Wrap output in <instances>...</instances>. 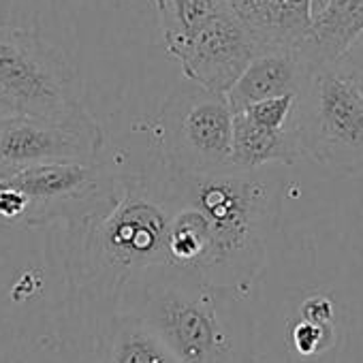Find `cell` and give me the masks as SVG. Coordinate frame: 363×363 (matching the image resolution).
Masks as SVG:
<instances>
[{
	"mask_svg": "<svg viewBox=\"0 0 363 363\" xmlns=\"http://www.w3.org/2000/svg\"><path fill=\"white\" fill-rule=\"evenodd\" d=\"M261 50L299 48L312 24V0H227Z\"/></svg>",
	"mask_w": 363,
	"mask_h": 363,
	"instance_id": "30bf717a",
	"label": "cell"
},
{
	"mask_svg": "<svg viewBox=\"0 0 363 363\" xmlns=\"http://www.w3.org/2000/svg\"><path fill=\"white\" fill-rule=\"evenodd\" d=\"M173 203L160 173H124L118 197L105 212L84 218L88 248L116 269H133L169 261L167 233Z\"/></svg>",
	"mask_w": 363,
	"mask_h": 363,
	"instance_id": "7a4b0ae2",
	"label": "cell"
},
{
	"mask_svg": "<svg viewBox=\"0 0 363 363\" xmlns=\"http://www.w3.org/2000/svg\"><path fill=\"white\" fill-rule=\"evenodd\" d=\"M67 54L33 30L0 24V99L11 113L58 116L82 103Z\"/></svg>",
	"mask_w": 363,
	"mask_h": 363,
	"instance_id": "5b68a950",
	"label": "cell"
},
{
	"mask_svg": "<svg viewBox=\"0 0 363 363\" xmlns=\"http://www.w3.org/2000/svg\"><path fill=\"white\" fill-rule=\"evenodd\" d=\"M299 113L306 156L337 175L363 171V90L342 62L312 73Z\"/></svg>",
	"mask_w": 363,
	"mask_h": 363,
	"instance_id": "277c9868",
	"label": "cell"
},
{
	"mask_svg": "<svg viewBox=\"0 0 363 363\" xmlns=\"http://www.w3.org/2000/svg\"><path fill=\"white\" fill-rule=\"evenodd\" d=\"M0 107H3V99H0Z\"/></svg>",
	"mask_w": 363,
	"mask_h": 363,
	"instance_id": "d6986e66",
	"label": "cell"
},
{
	"mask_svg": "<svg viewBox=\"0 0 363 363\" xmlns=\"http://www.w3.org/2000/svg\"><path fill=\"white\" fill-rule=\"evenodd\" d=\"M171 203L197 208L210 231V269L255 265L265 250L267 233L276 227L282 182L267 167H231L216 173L193 175L158 169Z\"/></svg>",
	"mask_w": 363,
	"mask_h": 363,
	"instance_id": "6da1fadb",
	"label": "cell"
},
{
	"mask_svg": "<svg viewBox=\"0 0 363 363\" xmlns=\"http://www.w3.org/2000/svg\"><path fill=\"white\" fill-rule=\"evenodd\" d=\"M303 152L301 113L299 120L272 128L252 122L246 113H233V160L244 169H259L267 164H295Z\"/></svg>",
	"mask_w": 363,
	"mask_h": 363,
	"instance_id": "4fadbf2b",
	"label": "cell"
},
{
	"mask_svg": "<svg viewBox=\"0 0 363 363\" xmlns=\"http://www.w3.org/2000/svg\"><path fill=\"white\" fill-rule=\"evenodd\" d=\"M105 130L79 103L58 116L0 118V177L48 162H99Z\"/></svg>",
	"mask_w": 363,
	"mask_h": 363,
	"instance_id": "8992f818",
	"label": "cell"
},
{
	"mask_svg": "<svg viewBox=\"0 0 363 363\" xmlns=\"http://www.w3.org/2000/svg\"><path fill=\"white\" fill-rule=\"evenodd\" d=\"M325 5H327V0H312V16H314L316 11H320Z\"/></svg>",
	"mask_w": 363,
	"mask_h": 363,
	"instance_id": "ac0fdd59",
	"label": "cell"
},
{
	"mask_svg": "<svg viewBox=\"0 0 363 363\" xmlns=\"http://www.w3.org/2000/svg\"><path fill=\"white\" fill-rule=\"evenodd\" d=\"M26 199L22 227L48 225L79 208L99 214L118 197V177L101 162H48L5 177Z\"/></svg>",
	"mask_w": 363,
	"mask_h": 363,
	"instance_id": "52a82bcc",
	"label": "cell"
},
{
	"mask_svg": "<svg viewBox=\"0 0 363 363\" xmlns=\"http://www.w3.org/2000/svg\"><path fill=\"white\" fill-rule=\"evenodd\" d=\"M164 48L195 35L210 18L227 9V0H152Z\"/></svg>",
	"mask_w": 363,
	"mask_h": 363,
	"instance_id": "5bb4252c",
	"label": "cell"
},
{
	"mask_svg": "<svg viewBox=\"0 0 363 363\" xmlns=\"http://www.w3.org/2000/svg\"><path fill=\"white\" fill-rule=\"evenodd\" d=\"M259 52L261 45L229 7L167 50L186 79L223 94L235 86Z\"/></svg>",
	"mask_w": 363,
	"mask_h": 363,
	"instance_id": "ba28073f",
	"label": "cell"
},
{
	"mask_svg": "<svg viewBox=\"0 0 363 363\" xmlns=\"http://www.w3.org/2000/svg\"><path fill=\"white\" fill-rule=\"evenodd\" d=\"M109 363H173V359L152 335L128 329L118 335Z\"/></svg>",
	"mask_w": 363,
	"mask_h": 363,
	"instance_id": "9a60e30c",
	"label": "cell"
},
{
	"mask_svg": "<svg viewBox=\"0 0 363 363\" xmlns=\"http://www.w3.org/2000/svg\"><path fill=\"white\" fill-rule=\"evenodd\" d=\"M314 71L316 69H312V65L295 48L261 50L235 82V86L227 92L229 105L233 113H238L248 105L265 99L286 94L299 96Z\"/></svg>",
	"mask_w": 363,
	"mask_h": 363,
	"instance_id": "9c48e42d",
	"label": "cell"
},
{
	"mask_svg": "<svg viewBox=\"0 0 363 363\" xmlns=\"http://www.w3.org/2000/svg\"><path fill=\"white\" fill-rule=\"evenodd\" d=\"M320 333H323V331H320L312 320L301 323V325L295 329V346H297V350L303 352V354L314 352L316 346H318V342H320V337H323Z\"/></svg>",
	"mask_w": 363,
	"mask_h": 363,
	"instance_id": "2e32d148",
	"label": "cell"
},
{
	"mask_svg": "<svg viewBox=\"0 0 363 363\" xmlns=\"http://www.w3.org/2000/svg\"><path fill=\"white\" fill-rule=\"evenodd\" d=\"M160 320L167 327L171 342L186 363H201L218 350L223 335L214 312L206 299H193L184 293H167L160 303Z\"/></svg>",
	"mask_w": 363,
	"mask_h": 363,
	"instance_id": "8fae6325",
	"label": "cell"
},
{
	"mask_svg": "<svg viewBox=\"0 0 363 363\" xmlns=\"http://www.w3.org/2000/svg\"><path fill=\"white\" fill-rule=\"evenodd\" d=\"M340 62L346 67V71L357 79V84L363 90V35L352 43V48L342 56Z\"/></svg>",
	"mask_w": 363,
	"mask_h": 363,
	"instance_id": "e0dca14e",
	"label": "cell"
},
{
	"mask_svg": "<svg viewBox=\"0 0 363 363\" xmlns=\"http://www.w3.org/2000/svg\"><path fill=\"white\" fill-rule=\"evenodd\" d=\"M150 133L160 164L169 171L206 175L235 167L233 109L227 94L191 79L167 96Z\"/></svg>",
	"mask_w": 363,
	"mask_h": 363,
	"instance_id": "3957f363",
	"label": "cell"
},
{
	"mask_svg": "<svg viewBox=\"0 0 363 363\" xmlns=\"http://www.w3.org/2000/svg\"><path fill=\"white\" fill-rule=\"evenodd\" d=\"M363 35V0H327L312 16L310 30L297 48L312 69L342 60L352 43Z\"/></svg>",
	"mask_w": 363,
	"mask_h": 363,
	"instance_id": "7c38bea8",
	"label": "cell"
}]
</instances>
